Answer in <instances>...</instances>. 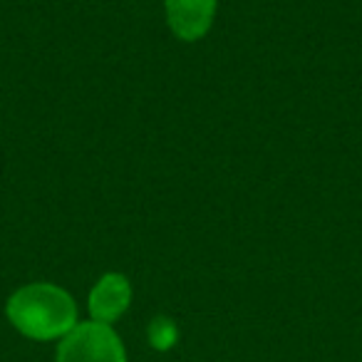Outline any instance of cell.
Here are the masks:
<instances>
[{
    "mask_svg": "<svg viewBox=\"0 0 362 362\" xmlns=\"http://www.w3.org/2000/svg\"><path fill=\"white\" fill-rule=\"evenodd\" d=\"M57 362H127V352L112 325L77 322L57 345Z\"/></svg>",
    "mask_w": 362,
    "mask_h": 362,
    "instance_id": "2",
    "label": "cell"
},
{
    "mask_svg": "<svg viewBox=\"0 0 362 362\" xmlns=\"http://www.w3.org/2000/svg\"><path fill=\"white\" fill-rule=\"evenodd\" d=\"M132 303V286L122 273H107L97 281V286L90 293V315L92 320L112 325L119 320L122 313Z\"/></svg>",
    "mask_w": 362,
    "mask_h": 362,
    "instance_id": "4",
    "label": "cell"
},
{
    "mask_svg": "<svg viewBox=\"0 0 362 362\" xmlns=\"http://www.w3.org/2000/svg\"><path fill=\"white\" fill-rule=\"evenodd\" d=\"M216 16V0H166V21L176 37L194 42L209 33Z\"/></svg>",
    "mask_w": 362,
    "mask_h": 362,
    "instance_id": "3",
    "label": "cell"
},
{
    "mask_svg": "<svg viewBox=\"0 0 362 362\" xmlns=\"http://www.w3.org/2000/svg\"><path fill=\"white\" fill-rule=\"evenodd\" d=\"M8 320L30 340H62L77 325V303L55 283H28L8 300Z\"/></svg>",
    "mask_w": 362,
    "mask_h": 362,
    "instance_id": "1",
    "label": "cell"
}]
</instances>
